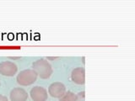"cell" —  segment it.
I'll list each match as a JSON object with an SVG mask.
<instances>
[{
	"instance_id": "8",
	"label": "cell",
	"mask_w": 135,
	"mask_h": 101,
	"mask_svg": "<svg viewBox=\"0 0 135 101\" xmlns=\"http://www.w3.org/2000/svg\"><path fill=\"white\" fill-rule=\"evenodd\" d=\"M76 99H77V94L72 91H68L59 99V101H76Z\"/></svg>"
},
{
	"instance_id": "5",
	"label": "cell",
	"mask_w": 135,
	"mask_h": 101,
	"mask_svg": "<svg viewBox=\"0 0 135 101\" xmlns=\"http://www.w3.org/2000/svg\"><path fill=\"white\" fill-rule=\"evenodd\" d=\"M65 92H66V87L61 82L52 83L48 87V94L52 97H53V98L60 99L65 94Z\"/></svg>"
},
{
	"instance_id": "4",
	"label": "cell",
	"mask_w": 135,
	"mask_h": 101,
	"mask_svg": "<svg viewBox=\"0 0 135 101\" xmlns=\"http://www.w3.org/2000/svg\"><path fill=\"white\" fill-rule=\"evenodd\" d=\"M30 95L33 101H46L48 99L47 91L41 86H35L32 88L30 91Z\"/></svg>"
},
{
	"instance_id": "6",
	"label": "cell",
	"mask_w": 135,
	"mask_h": 101,
	"mask_svg": "<svg viewBox=\"0 0 135 101\" xmlns=\"http://www.w3.org/2000/svg\"><path fill=\"white\" fill-rule=\"evenodd\" d=\"M71 79L77 84H84L85 83V71L84 67H79L73 69L71 73Z\"/></svg>"
},
{
	"instance_id": "7",
	"label": "cell",
	"mask_w": 135,
	"mask_h": 101,
	"mask_svg": "<svg viewBox=\"0 0 135 101\" xmlns=\"http://www.w3.org/2000/svg\"><path fill=\"white\" fill-rule=\"evenodd\" d=\"M9 97L11 101H26L28 94L23 88H15L11 90Z\"/></svg>"
},
{
	"instance_id": "10",
	"label": "cell",
	"mask_w": 135,
	"mask_h": 101,
	"mask_svg": "<svg viewBox=\"0 0 135 101\" xmlns=\"http://www.w3.org/2000/svg\"><path fill=\"white\" fill-rule=\"evenodd\" d=\"M0 101H8V99L6 96H4L3 94H0Z\"/></svg>"
},
{
	"instance_id": "3",
	"label": "cell",
	"mask_w": 135,
	"mask_h": 101,
	"mask_svg": "<svg viewBox=\"0 0 135 101\" xmlns=\"http://www.w3.org/2000/svg\"><path fill=\"white\" fill-rule=\"evenodd\" d=\"M18 67L16 64L10 61H4L0 63V74L7 77H12L16 74Z\"/></svg>"
},
{
	"instance_id": "11",
	"label": "cell",
	"mask_w": 135,
	"mask_h": 101,
	"mask_svg": "<svg viewBox=\"0 0 135 101\" xmlns=\"http://www.w3.org/2000/svg\"><path fill=\"white\" fill-rule=\"evenodd\" d=\"M9 58L12 59V60H17V59H20V57H10Z\"/></svg>"
},
{
	"instance_id": "13",
	"label": "cell",
	"mask_w": 135,
	"mask_h": 101,
	"mask_svg": "<svg viewBox=\"0 0 135 101\" xmlns=\"http://www.w3.org/2000/svg\"><path fill=\"white\" fill-rule=\"evenodd\" d=\"M82 60H83V63L84 64V57H82Z\"/></svg>"
},
{
	"instance_id": "2",
	"label": "cell",
	"mask_w": 135,
	"mask_h": 101,
	"mask_svg": "<svg viewBox=\"0 0 135 101\" xmlns=\"http://www.w3.org/2000/svg\"><path fill=\"white\" fill-rule=\"evenodd\" d=\"M38 74L33 69H25L17 75V83L21 86L31 85L36 81Z\"/></svg>"
},
{
	"instance_id": "12",
	"label": "cell",
	"mask_w": 135,
	"mask_h": 101,
	"mask_svg": "<svg viewBox=\"0 0 135 101\" xmlns=\"http://www.w3.org/2000/svg\"><path fill=\"white\" fill-rule=\"evenodd\" d=\"M59 57H47V59L48 60H55V59H58Z\"/></svg>"
},
{
	"instance_id": "9",
	"label": "cell",
	"mask_w": 135,
	"mask_h": 101,
	"mask_svg": "<svg viewBox=\"0 0 135 101\" xmlns=\"http://www.w3.org/2000/svg\"><path fill=\"white\" fill-rule=\"evenodd\" d=\"M76 101H85V92L81 91V92L78 93Z\"/></svg>"
},
{
	"instance_id": "1",
	"label": "cell",
	"mask_w": 135,
	"mask_h": 101,
	"mask_svg": "<svg viewBox=\"0 0 135 101\" xmlns=\"http://www.w3.org/2000/svg\"><path fill=\"white\" fill-rule=\"evenodd\" d=\"M33 70L36 72V73L40 76L42 79H47L52 76L53 70L52 65L50 64L47 60L44 58L38 59L32 64Z\"/></svg>"
}]
</instances>
